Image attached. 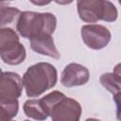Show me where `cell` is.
Here are the masks:
<instances>
[{
  "label": "cell",
  "mask_w": 121,
  "mask_h": 121,
  "mask_svg": "<svg viewBox=\"0 0 121 121\" xmlns=\"http://www.w3.org/2000/svg\"><path fill=\"white\" fill-rule=\"evenodd\" d=\"M21 10L17 8L0 4V27L12 24L16 19H18Z\"/></svg>",
  "instance_id": "13"
},
{
  "label": "cell",
  "mask_w": 121,
  "mask_h": 121,
  "mask_svg": "<svg viewBox=\"0 0 121 121\" xmlns=\"http://www.w3.org/2000/svg\"><path fill=\"white\" fill-rule=\"evenodd\" d=\"M57 26V18L51 12L23 11L20 13L16 29L26 39H31L41 34H53Z\"/></svg>",
  "instance_id": "3"
},
{
  "label": "cell",
  "mask_w": 121,
  "mask_h": 121,
  "mask_svg": "<svg viewBox=\"0 0 121 121\" xmlns=\"http://www.w3.org/2000/svg\"><path fill=\"white\" fill-rule=\"evenodd\" d=\"M90 78L89 70L76 62H72L67 64L62 73L60 78V82L64 87H75V86H81L88 82Z\"/></svg>",
  "instance_id": "8"
},
{
  "label": "cell",
  "mask_w": 121,
  "mask_h": 121,
  "mask_svg": "<svg viewBox=\"0 0 121 121\" xmlns=\"http://www.w3.org/2000/svg\"><path fill=\"white\" fill-rule=\"evenodd\" d=\"M23 110L27 117L35 120H45L48 117L40 102V99L26 100L23 106Z\"/></svg>",
  "instance_id": "11"
},
{
  "label": "cell",
  "mask_w": 121,
  "mask_h": 121,
  "mask_svg": "<svg viewBox=\"0 0 121 121\" xmlns=\"http://www.w3.org/2000/svg\"><path fill=\"white\" fill-rule=\"evenodd\" d=\"M78 13L85 23L114 22L118 17L116 7L109 0H77Z\"/></svg>",
  "instance_id": "4"
},
{
  "label": "cell",
  "mask_w": 121,
  "mask_h": 121,
  "mask_svg": "<svg viewBox=\"0 0 121 121\" xmlns=\"http://www.w3.org/2000/svg\"><path fill=\"white\" fill-rule=\"evenodd\" d=\"M23 91L21 76L15 72H3L0 75V100L18 99Z\"/></svg>",
  "instance_id": "7"
},
{
  "label": "cell",
  "mask_w": 121,
  "mask_h": 121,
  "mask_svg": "<svg viewBox=\"0 0 121 121\" xmlns=\"http://www.w3.org/2000/svg\"><path fill=\"white\" fill-rule=\"evenodd\" d=\"M29 1L35 6H45L50 4L52 0H29Z\"/></svg>",
  "instance_id": "14"
},
{
  "label": "cell",
  "mask_w": 121,
  "mask_h": 121,
  "mask_svg": "<svg viewBox=\"0 0 121 121\" xmlns=\"http://www.w3.org/2000/svg\"><path fill=\"white\" fill-rule=\"evenodd\" d=\"M31 49L41 55L59 60L60 55L55 45L54 40L51 34H41L29 39Z\"/></svg>",
  "instance_id": "9"
},
{
  "label": "cell",
  "mask_w": 121,
  "mask_h": 121,
  "mask_svg": "<svg viewBox=\"0 0 121 121\" xmlns=\"http://www.w3.org/2000/svg\"><path fill=\"white\" fill-rule=\"evenodd\" d=\"M80 34L83 43L94 50H99L106 47L112 38L110 30L106 26L97 24L82 26Z\"/></svg>",
  "instance_id": "6"
},
{
  "label": "cell",
  "mask_w": 121,
  "mask_h": 121,
  "mask_svg": "<svg viewBox=\"0 0 121 121\" xmlns=\"http://www.w3.org/2000/svg\"><path fill=\"white\" fill-rule=\"evenodd\" d=\"M19 111L18 99L3 101L0 100V121H9L13 119Z\"/></svg>",
  "instance_id": "12"
},
{
  "label": "cell",
  "mask_w": 121,
  "mask_h": 121,
  "mask_svg": "<svg viewBox=\"0 0 121 121\" xmlns=\"http://www.w3.org/2000/svg\"><path fill=\"white\" fill-rule=\"evenodd\" d=\"M7 1H13V0H0V4L3 2H7Z\"/></svg>",
  "instance_id": "16"
},
{
  "label": "cell",
  "mask_w": 121,
  "mask_h": 121,
  "mask_svg": "<svg viewBox=\"0 0 121 121\" xmlns=\"http://www.w3.org/2000/svg\"><path fill=\"white\" fill-rule=\"evenodd\" d=\"M41 100L53 121H78L80 119L82 112L80 104L60 91H53L43 96Z\"/></svg>",
  "instance_id": "2"
},
{
  "label": "cell",
  "mask_w": 121,
  "mask_h": 121,
  "mask_svg": "<svg viewBox=\"0 0 121 121\" xmlns=\"http://www.w3.org/2000/svg\"><path fill=\"white\" fill-rule=\"evenodd\" d=\"M119 64L116 65L113 73H104L100 76L99 81L101 85L112 94L117 106H119L120 97V71Z\"/></svg>",
  "instance_id": "10"
},
{
  "label": "cell",
  "mask_w": 121,
  "mask_h": 121,
  "mask_svg": "<svg viewBox=\"0 0 121 121\" xmlns=\"http://www.w3.org/2000/svg\"><path fill=\"white\" fill-rule=\"evenodd\" d=\"M58 80V72L49 62H38L27 68L22 81L27 97H38L52 89Z\"/></svg>",
  "instance_id": "1"
},
{
  "label": "cell",
  "mask_w": 121,
  "mask_h": 121,
  "mask_svg": "<svg viewBox=\"0 0 121 121\" xmlns=\"http://www.w3.org/2000/svg\"><path fill=\"white\" fill-rule=\"evenodd\" d=\"M55 3H57V4H59V5H62V6H64V5H68V4H71L74 0H53Z\"/></svg>",
  "instance_id": "15"
},
{
  "label": "cell",
  "mask_w": 121,
  "mask_h": 121,
  "mask_svg": "<svg viewBox=\"0 0 121 121\" xmlns=\"http://www.w3.org/2000/svg\"><path fill=\"white\" fill-rule=\"evenodd\" d=\"M26 57L25 46L20 43L19 36L10 27H0V58L6 64H21Z\"/></svg>",
  "instance_id": "5"
},
{
  "label": "cell",
  "mask_w": 121,
  "mask_h": 121,
  "mask_svg": "<svg viewBox=\"0 0 121 121\" xmlns=\"http://www.w3.org/2000/svg\"><path fill=\"white\" fill-rule=\"evenodd\" d=\"M2 73H3V72H2V70H1V68H0V75H1Z\"/></svg>",
  "instance_id": "17"
}]
</instances>
